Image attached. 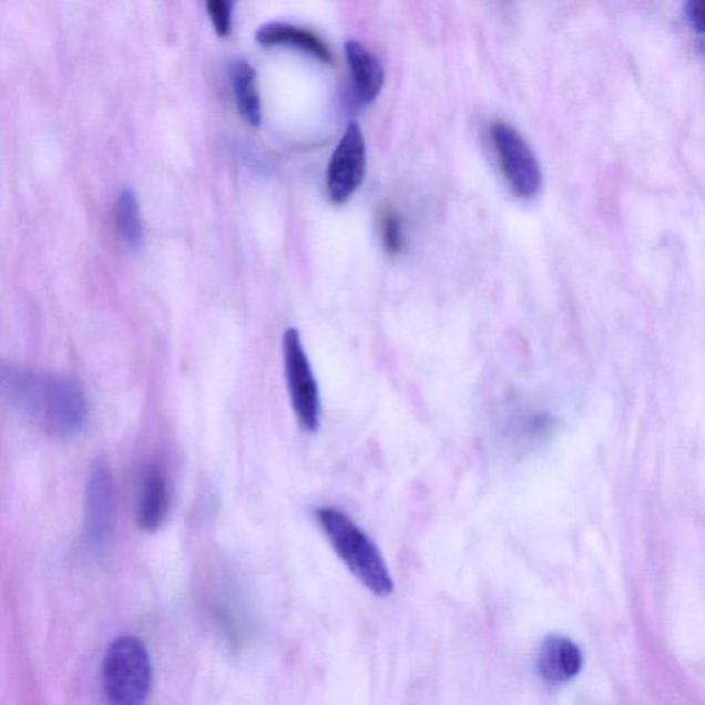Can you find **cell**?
I'll list each match as a JSON object with an SVG mask.
<instances>
[{
    "mask_svg": "<svg viewBox=\"0 0 705 705\" xmlns=\"http://www.w3.org/2000/svg\"><path fill=\"white\" fill-rule=\"evenodd\" d=\"M582 667V651L572 640L562 635L545 636L538 656V673L545 682L565 684L578 676Z\"/></svg>",
    "mask_w": 705,
    "mask_h": 705,
    "instance_id": "ba28073f",
    "label": "cell"
},
{
    "mask_svg": "<svg viewBox=\"0 0 705 705\" xmlns=\"http://www.w3.org/2000/svg\"><path fill=\"white\" fill-rule=\"evenodd\" d=\"M367 167L366 141L360 124H348L337 150L334 151L327 173L329 197L343 204L361 186Z\"/></svg>",
    "mask_w": 705,
    "mask_h": 705,
    "instance_id": "52a82bcc",
    "label": "cell"
},
{
    "mask_svg": "<svg viewBox=\"0 0 705 705\" xmlns=\"http://www.w3.org/2000/svg\"><path fill=\"white\" fill-rule=\"evenodd\" d=\"M232 82L238 111L249 124L258 126L260 123V101L253 67L244 60L235 62L232 68Z\"/></svg>",
    "mask_w": 705,
    "mask_h": 705,
    "instance_id": "7c38bea8",
    "label": "cell"
},
{
    "mask_svg": "<svg viewBox=\"0 0 705 705\" xmlns=\"http://www.w3.org/2000/svg\"><path fill=\"white\" fill-rule=\"evenodd\" d=\"M491 134L511 191L522 198L537 195L542 187V172L531 146L514 127L504 122L493 123Z\"/></svg>",
    "mask_w": 705,
    "mask_h": 705,
    "instance_id": "8992f818",
    "label": "cell"
},
{
    "mask_svg": "<svg viewBox=\"0 0 705 705\" xmlns=\"http://www.w3.org/2000/svg\"><path fill=\"white\" fill-rule=\"evenodd\" d=\"M170 489L166 477L157 466L147 468L142 479L136 524L145 532H156L166 520Z\"/></svg>",
    "mask_w": 705,
    "mask_h": 705,
    "instance_id": "9c48e42d",
    "label": "cell"
},
{
    "mask_svg": "<svg viewBox=\"0 0 705 705\" xmlns=\"http://www.w3.org/2000/svg\"><path fill=\"white\" fill-rule=\"evenodd\" d=\"M685 16L697 32L705 33V0H691L685 4Z\"/></svg>",
    "mask_w": 705,
    "mask_h": 705,
    "instance_id": "2e32d148",
    "label": "cell"
},
{
    "mask_svg": "<svg viewBox=\"0 0 705 705\" xmlns=\"http://www.w3.org/2000/svg\"><path fill=\"white\" fill-rule=\"evenodd\" d=\"M117 498L110 464L96 459L91 464L84 491V538L91 549H104L115 532Z\"/></svg>",
    "mask_w": 705,
    "mask_h": 705,
    "instance_id": "5b68a950",
    "label": "cell"
},
{
    "mask_svg": "<svg viewBox=\"0 0 705 705\" xmlns=\"http://www.w3.org/2000/svg\"><path fill=\"white\" fill-rule=\"evenodd\" d=\"M102 686L110 705H146L152 687V662L144 642L119 636L102 662Z\"/></svg>",
    "mask_w": 705,
    "mask_h": 705,
    "instance_id": "3957f363",
    "label": "cell"
},
{
    "mask_svg": "<svg viewBox=\"0 0 705 705\" xmlns=\"http://www.w3.org/2000/svg\"><path fill=\"white\" fill-rule=\"evenodd\" d=\"M345 53L350 65L352 86H355L358 101H361L362 104H371L384 88L382 64L371 51L357 41L346 42Z\"/></svg>",
    "mask_w": 705,
    "mask_h": 705,
    "instance_id": "30bf717a",
    "label": "cell"
},
{
    "mask_svg": "<svg viewBox=\"0 0 705 705\" xmlns=\"http://www.w3.org/2000/svg\"><path fill=\"white\" fill-rule=\"evenodd\" d=\"M116 224L119 233L130 248H139L142 243V222L135 193L124 190L117 197Z\"/></svg>",
    "mask_w": 705,
    "mask_h": 705,
    "instance_id": "4fadbf2b",
    "label": "cell"
},
{
    "mask_svg": "<svg viewBox=\"0 0 705 705\" xmlns=\"http://www.w3.org/2000/svg\"><path fill=\"white\" fill-rule=\"evenodd\" d=\"M382 238L385 247L390 254L401 252L403 246L402 224L394 208H388L382 214Z\"/></svg>",
    "mask_w": 705,
    "mask_h": 705,
    "instance_id": "5bb4252c",
    "label": "cell"
},
{
    "mask_svg": "<svg viewBox=\"0 0 705 705\" xmlns=\"http://www.w3.org/2000/svg\"><path fill=\"white\" fill-rule=\"evenodd\" d=\"M207 10L218 35H227L232 27V4L226 0H208Z\"/></svg>",
    "mask_w": 705,
    "mask_h": 705,
    "instance_id": "9a60e30c",
    "label": "cell"
},
{
    "mask_svg": "<svg viewBox=\"0 0 705 705\" xmlns=\"http://www.w3.org/2000/svg\"><path fill=\"white\" fill-rule=\"evenodd\" d=\"M255 38H257L259 43L266 45H294V48L305 50L306 53L316 57L317 60L326 62V64L334 61L331 50L328 49L327 43L318 38L315 32L294 24H288V22H267V24L258 28Z\"/></svg>",
    "mask_w": 705,
    "mask_h": 705,
    "instance_id": "8fae6325",
    "label": "cell"
},
{
    "mask_svg": "<svg viewBox=\"0 0 705 705\" xmlns=\"http://www.w3.org/2000/svg\"><path fill=\"white\" fill-rule=\"evenodd\" d=\"M315 517L335 553L364 588L377 596L394 593V579L378 545L348 514L327 505L318 508Z\"/></svg>",
    "mask_w": 705,
    "mask_h": 705,
    "instance_id": "7a4b0ae2",
    "label": "cell"
},
{
    "mask_svg": "<svg viewBox=\"0 0 705 705\" xmlns=\"http://www.w3.org/2000/svg\"><path fill=\"white\" fill-rule=\"evenodd\" d=\"M0 395L11 411L53 439H72L86 423V397L81 385L68 375L3 362Z\"/></svg>",
    "mask_w": 705,
    "mask_h": 705,
    "instance_id": "6da1fadb",
    "label": "cell"
},
{
    "mask_svg": "<svg viewBox=\"0 0 705 705\" xmlns=\"http://www.w3.org/2000/svg\"><path fill=\"white\" fill-rule=\"evenodd\" d=\"M284 372L289 400L300 428L316 433L320 428V391L298 329L289 328L283 338Z\"/></svg>",
    "mask_w": 705,
    "mask_h": 705,
    "instance_id": "277c9868",
    "label": "cell"
}]
</instances>
